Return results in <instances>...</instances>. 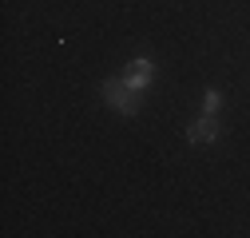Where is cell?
Listing matches in <instances>:
<instances>
[{"mask_svg": "<svg viewBox=\"0 0 250 238\" xmlns=\"http://www.w3.org/2000/svg\"><path fill=\"white\" fill-rule=\"evenodd\" d=\"M104 99H107L119 115H135V107H139V96H135L123 79H107V83H104Z\"/></svg>", "mask_w": 250, "mask_h": 238, "instance_id": "cell-1", "label": "cell"}, {"mask_svg": "<svg viewBox=\"0 0 250 238\" xmlns=\"http://www.w3.org/2000/svg\"><path fill=\"white\" fill-rule=\"evenodd\" d=\"M119 79H123V83H127L131 92L139 96L143 87H151V79H155V64H151L147 56H143V60H131V64L123 68V76H119Z\"/></svg>", "mask_w": 250, "mask_h": 238, "instance_id": "cell-2", "label": "cell"}, {"mask_svg": "<svg viewBox=\"0 0 250 238\" xmlns=\"http://www.w3.org/2000/svg\"><path fill=\"white\" fill-rule=\"evenodd\" d=\"M187 139H191V143H214V139H218V123H214V115L195 119V123L187 127Z\"/></svg>", "mask_w": 250, "mask_h": 238, "instance_id": "cell-3", "label": "cell"}, {"mask_svg": "<svg viewBox=\"0 0 250 238\" xmlns=\"http://www.w3.org/2000/svg\"><path fill=\"white\" fill-rule=\"evenodd\" d=\"M218 103H223L218 87H207V96H203V107H207V115H218Z\"/></svg>", "mask_w": 250, "mask_h": 238, "instance_id": "cell-4", "label": "cell"}]
</instances>
